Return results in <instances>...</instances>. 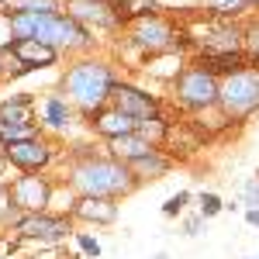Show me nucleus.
Instances as JSON below:
<instances>
[{"label": "nucleus", "mask_w": 259, "mask_h": 259, "mask_svg": "<svg viewBox=\"0 0 259 259\" xmlns=\"http://www.w3.org/2000/svg\"><path fill=\"white\" fill-rule=\"evenodd\" d=\"M11 18V31L18 38H38L45 45H83L87 41V28L76 24V18H62L52 11H14Z\"/></svg>", "instance_id": "f257e3e1"}, {"label": "nucleus", "mask_w": 259, "mask_h": 259, "mask_svg": "<svg viewBox=\"0 0 259 259\" xmlns=\"http://www.w3.org/2000/svg\"><path fill=\"white\" fill-rule=\"evenodd\" d=\"M111 87H114V80H111L107 66H100V62H80V66H73L69 76H66L69 97L76 100L80 107H87V111L100 107L104 100L111 97Z\"/></svg>", "instance_id": "f03ea898"}, {"label": "nucleus", "mask_w": 259, "mask_h": 259, "mask_svg": "<svg viewBox=\"0 0 259 259\" xmlns=\"http://www.w3.org/2000/svg\"><path fill=\"white\" fill-rule=\"evenodd\" d=\"M73 183L87 197H111L132 187V173L124 169V162H83L73 173Z\"/></svg>", "instance_id": "7ed1b4c3"}, {"label": "nucleus", "mask_w": 259, "mask_h": 259, "mask_svg": "<svg viewBox=\"0 0 259 259\" xmlns=\"http://www.w3.org/2000/svg\"><path fill=\"white\" fill-rule=\"evenodd\" d=\"M218 104L228 118H245L259 107V73H235L221 83Z\"/></svg>", "instance_id": "20e7f679"}, {"label": "nucleus", "mask_w": 259, "mask_h": 259, "mask_svg": "<svg viewBox=\"0 0 259 259\" xmlns=\"http://www.w3.org/2000/svg\"><path fill=\"white\" fill-rule=\"evenodd\" d=\"M218 80L207 73V69H187L183 76L177 80V94L183 104H190V107H207V104H214L218 100Z\"/></svg>", "instance_id": "39448f33"}, {"label": "nucleus", "mask_w": 259, "mask_h": 259, "mask_svg": "<svg viewBox=\"0 0 259 259\" xmlns=\"http://www.w3.org/2000/svg\"><path fill=\"white\" fill-rule=\"evenodd\" d=\"M111 100H114L118 111H124L128 118H135V121H152L156 118V100L149 97V94H142V90H135V87L114 83V87H111Z\"/></svg>", "instance_id": "423d86ee"}, {"label": "nucleus", "mask_w": 259, "mask_h": 259, "mask_svg": "<svg viewBox=\"0 0 259 259\" xmlns=\"http://www.w3.org/2000/svg\"><path fill=\"white\" fill-rule=\"evenodd\" d=\"M132 38L149 52H162V49H173V28L162 24L159 18H142L132 31Z\"/></svg>", "instance_id": "0eeeda50"}, {"label": "nucleus", "mask_w": 259, "mask_h": 259, "mask_svg": "<svg viewBox=\"0 0 259 259\" xmlns=\"http://www.w3.org/2000/svg\"><path fill=\"white\" fill-rule=\"evenodd\" d=\"M11 197H14L18 207L38 214L41 207H45V200H49V183H45L41 177H21L18 183L11 187Z\"/></svg>", "instance_id": "6e6552de"}, {"label": "nucleus", "mask_w": 259, "mask_h": 259, "mask_svg": "<svg viewBox=\"0 0 259 259\" xmlns=\"http://www.w3.org/2000/svg\"><path fill=\"white\" fill-rule=\"evenodd\" d=\"M18 232L24 239H62L69 232V221L66 218H49V214H28V218L18 225Z\"/></svg>", "instance_id": "1a4fd4ad"}, {"label": "nucleus", "mask_w": 259, "mask_h": 259, "mask_svg": "<svg viewBox=\"0 0 259 259\" xmlns=\"http://www.w3.org/2000/svg\"><path fill=\"white\" fill-rule=\"evenodd\" d=\"M7 152V159L21 166V169H41L45 162H49V145L38 139H28V142H14V145H7L4 149Z\"/></svg>", "instance_id": "9d476101"}, {"label": "nucleus", "mask_w": 259, "mask_h": 259, "mask_svg": "<svg viewBox=\"0 0 259 259\" xmlns=\"http://www.w3.org/2000/svg\"><path fill=\"white\" fill-rule=\"evenodd\" d=\"M7 49L18 56L21 66H52L56 62V49L38 41V38H14Z\"/></svg>", "instance_id": "9b49d317"}, {"label": "nucleus", "mask_w": 259, "mask_h": 259, "mask_svg": "<svg viewBox=\"0 0 259 259\" xmlns=\"http://www.w3.org/2000/svg\"><path fill=\"white\" fill-rule=\"evenodd\" d=\"M111 152H114V159H121V162H135V159H142V156H149V152H156V149H152L149 139H142L139 132H132V135L111 139Z\"/></svg>", "instance_id": "f8f14e48"}, {"label": "nucleus", "mask_w": 259, "mask_h": 259, "mask_svg": "<svg viewBox=\"0 0 259 259\" xmlns=\"http://www.w3.org/2000/svg\"><path fill=\"white\" fill-rule=\"evenodd\" d=\"M94 124H97L100 135H107V139H121V135H132V132L139 128V121L128 118L124 111H118V107H114V111H100Z\"/></svg>", "instance_id": "ddd939ff"}, {"label": "nucleus", "mask_w": 259, "mask_h": 259, "mask_svg": "<svg viewBox=\"0 0 259 259\" xmlns=\"http://www.w3.org/2000/svg\"><path fill=\"white\" fill-rule=\"evenodd\" d=\"M242 66H245V56L242 52H218V56H200V69H207L211 76L214 73H225V76H235L242 73Z\"/></svg>", "instance_id": "4468645a"}, {"label": "nucleus", "mask_w": 259, "mask_h": 259, "mask_svg": "<svg viewBox=\"0 0 259 259\" xmlns=\"http://www.w3.org/2000/svg\"><path fill=\"white\" fill-rule=\"evenodd\" d=\"M76 214L87 218V221H100V225H107V221L118 218V207H114L107 197H83L80 204H76Z\"/></svg>", "instance_id": "2eb2a0df"}, {"label": "nucleus", "mask_w": 259, "mask_h": 259, "mask_svg": "<svg viewBox=\"0 0 259 259\" xmlns=\"http://www.w3.org/2000/svg\"><path fill=\"white\" fill-rule=\"evenodd\" d=\"M245 41V31L239 28H221L211 38H204V52L207 56H218V52H239V45Z\"/></svg>", "instance_id": "dca6fc26"}, {"label": "nucleus", "mask_w": 259, "mask_h": 259, "mask_svg": "<svg viewBox=\"0 0 259 259\" xmlns=\"http://www.w3.org/2000/svg\"><path fill=\"white\" fill-rule=\"evenodd\" d=\"M0 124H31V97L7 100L0 107Z\"/></svg>", "instance_id": "f3484780"}, {"label": "nucleus", "mask_w": 259, "mask_h": 259, "mask_svg": "<svg viewBox=\"0 0 259 259\" xmlns=\"http://www.w3.org/2000/svg\"><path fill=\"white\" fill-rule=\"evenodd\" d=\"M132 169H135L139 177H162V173L169 169V159L159 156V152H149V156H142V159L132 162Z\"/></svg>", "instance_id": "a211bd4d"}, {"label": "nucleus", "mask_w": 259, "mask_h": 259, "mask_svg": "<svg viewBox=\"0 0 259 259\" xmlns=\"http://www.w3.org/2000/svg\"><path fill=\"white\" fill-rule=\"evenodd\" d=\"M107 7L100 4V0H76L73 4V18H94L97 24H111L114 14H104Z\"/></svg>", "instance_id": "6ab92c4d"}, {"label": "nucleus", "mask_w": 259, "mask_h": 259, "mask_svg": "<svg viewBox=\"0 0 259 259\" xmlns=\"http://www.w3.org/2000/svg\"><path fill=\"white\" fill-rule=\"evenodd\" d=\"M45 121L56 124V128H62V124L69 121V107H66V100H59V97L45 100Z\"/></svg>", "instance_id": "aec40b11"}, {"label": "nucleus", "mask_w": 259, "mask_h": 259, "mask_svg": "<svg viewBox=\"0 0 259 259\" xmlns=\"http://www.w3.org/2000/svg\"><path fill=\"white\" fill-rule=\"evenodd\" d=\"M245 4H249V0H207V7L218 11V14H239Z\"/></svg>", "instance_id": "412c9836"}, {"label": "nucleus", "mask_w": 259, "mask_h": 259, "mask_svg": "<svg viewBox=\"0 0 259 259\" xmlns=\"http://www.w3.org/2000/svg\"><path fill=\"white\" fill-rule=\"evenodd\" d=\"M200 211H204V218L218 214V211H221V200L214 197V194H204V197H200Z\"/></svg>", "instance_id": "4be33fe9"}, {"label": "nucleus", "mask_w": 259, "mask_h": 259, "mask_svg": "<svg viewBox=\"0 0 259 259\" xmlns=\"http://www.w3.org/2000/svg\"><path fill=\"white\" fill-rule=\"evenodd\" d=\"M245 45H249V52L259 59V24H252V28L245 31Z\"/></svg>", "instance_id": "5701e85b"}, {"label": "nucleus", "mask_w": 259, "mask_h": 259, "mask_svg": "<svg viewBox=\"0 0 259 259\" xmlns=\"http://www.w3.org/2000/svg\"><path fill=\"white\" fill-rule=\"evenodd\" d=\"M183 204H187V194H177V197H169L166 204H162V211H166V214H177Z\"/></svg>", "instance_id": "b1692460"}, {"label": "nucleus", "mask_w": 259, "mask_h": 259, "mask_svg": "<svg viewBox=\"0 0 259 259\" xmlns=\"http://www.w3.org/2000/svg\"><path fill=\"white\" fill-rule=\"evenodd\" d=\"M80 245H83V252H90V256H97V252H100V245L94 239H87V235L80 239Z\"/></svg>", "instance_id": "393cba45"}, {"label": "nucleus", "mask_w": 259, "mask_h": 259, "mask_svg": "<svg viewBox=\"0 0 259 259\" xmlns=\"http://www.w3.org/2000/svg\"><path fill=\"white\" fill-rule=\"evenodd\" d=\"M245 221H249V225H256V228H259V211H256V207H252V211H245Z\"/></svg>", "instance_id": "a878e982"}, {"label": "nucleus", "mask_w": 259, "mask_h": 259, "mask_svg": "<svg viewBox=\"0 0 259 259\" xmlns=\"http://www.w3.org/2000/svg\"><path fill=\"white\" fill-rule=\"evenodd\" d=\"M197 228H200V221H197V218L187 221V235H197Z\"/></svg>", "instance_id": "bb28decb"}, {"label": "nucleus", "mask_w": 259, "mask_h": 259, "mask_svg": "<svg viewBox=\"0 0 259 259\" xmlns=\"http://www.w3.org/2000/svg\"><path fill=\"white\" fill-rule=\"evenodd\" d=\"M249 200H259V183H249Z\"/></svg>", "instance_id": "cd10ccee"}, {"label": "nucleus", "mask_w": 259, "mask_h": 259, "mask_svg": "<svg viewBox=\"0 0 259 259\" xmlns=\"http://www.w3.org/2000/svg\"><path fill=\"white\" fill-rule=\"evenodd\" d=\"M249 4H259V0H249Z\"/></svg>", "instance_id": "c85d7f7f"}, {"label": "nucleus", "mask_w": 259, "mask_h": 259, "mask_svg": "<svg viewBox=\"0 0 259 259\" xmlns=\"http://www.w3.org/2000/svg\"><path fill=\"white\" fill-rule=\"evenodd\" d=\"M0 4H4V0H0Z\"/></svg>", "instance_id": "c756f323"}, {"label": "nucleus", "mask_w": 259, "mask_h": 259, "mask_svg": "<svg viewBox=\"0 0 259 259\" xmlns=\"http://www.w3.org/2000/svg\"><path fill=\"white\" fill-rule=\"evenodd\" d=\"M256 259H259V256H256Z\"/></svg>", "instance_id": "7c9ffc66"}]
</instances>
